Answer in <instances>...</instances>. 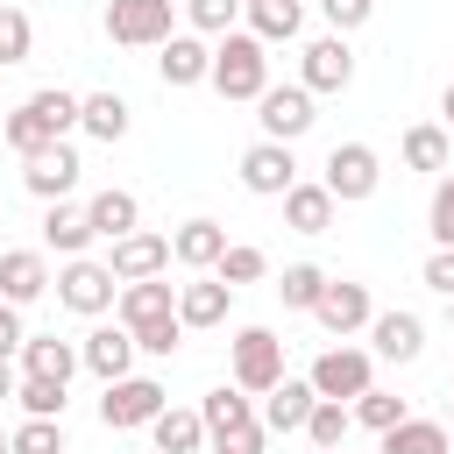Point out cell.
I'll use <instances>...</instances> for the list:
<instances>
[{
	"label": "cell",
	"instance_id": "6da1fadb",
	"mask_svg": "<svg viewBox=\"0 0 454 454\" xmlns=\"http://www.w3.org/2000/svg\"><path fill=\"white\" fill-rule=\"evenodd\" d=\"M220 99H262L270 92V50L248 35V28H234V35H220L213 43V78H206Z\"/></svg>",
	"mask_w": 454,
	"mask_h": 454
},
{
	"label": "cell",
	"instance_id": "7a4b0ae2",
	"mask_svg": "<svg viewBox=\"0 0 454 454\" xmlns=\"http://www.w3.org/2000/svg\"><path fill=\"white\" fill-rule=\"evenodd\" d=\"M227 355H234V390L270 397V390L284 383V340H277L270 326H241V333L227 340Z\"/></svg>",
	"mask_w": 454,
	"mask_h": 454
},
{
	"label": "cell",
	"instance_id": "3957f363",
	"mask_svg": "<svg viewBox=\"0 0 454 454\" xmlns=\"http://www.w3.org/2000/svg\"><path fill=\"white\" fill-rule=\"evenodd\" d=\"M177 0H106V35L121 50H163L177 28Z\"/></svg>",
	"mask_w": 454,
	"mask_h": 454
},
{
	"label": "cell",
	"instance_id": "277c9868",
	"mask_svg": "<svg viewBox=\"0 0 454 454\" xmlns=\"http://www.w3.org/2000/svg\"><path fill=\"white\" fill-rule=\"evenodd\" d=\"M319 184L333 192V206H362V199H376V184H383V156H376L369 142H333Z\"/></svg>",
	"mask_w": 454,
	"mask_h": 454
},
{
	"label": "cell",
	"instance_id": "5b68a950",
	"mask_svg": "<svg viewBox=\"0 0 454 454\" xmlns=\"http://www.w3.org/2000/svg\"><path fill=\"white\" fill-rule=\"evenodd\" d=\"M163 411H170V397H163L156 376H121V383H106V397H99V426H114V433L156 426Z\"/></svg>",
	"mask_w": 454,
	"mask_h": 454
},
{
	"label": "cell",
	"instance_id": "8992f818",
	"mask_svg": "<svg viewBox=\"0 0 454 454\" xmlns=\"http://www.w3.org/2000/svg\"><path fill=\"white\" fill-rule=\"evenodd\" d=\"M57 298H64L78 319H99V312H114V298H121V277H114L106 262H92V255H71V262L57 270Z\"/></svg>",
	"mask_w": 454,
	"mask_h": 454
},
{
	"label": "cell",
	"instance_id": "52a82bcc",
	"mask_svg": "<svg viewBox=\"0 0 454 454\" xmlns=\"http://www.w3.org/2000/svg\"><path fill=\"white\" fill-rule=\"evenodd\" d=\"M305 383H312L319 397H333V404H355L362 390H376V355H369V348H326Z\"/></svg>",
	"mask_w": 454,
	"mask_h": 454
},
{
	"label": "cell",
	"instance_id": "ba28073f",
	"mask_svg": "<svg viewBox=\"0 0 454 454\" xmlns=\"http://www.w3.org/2000/svg\"><path fill=\"white\" fill-rule=\"evenodd\" d=\"M298 184V156H291V142H248L241 149V192H255V199H284Z\"/></svg>",
	"mask_w": 454,
	"mask_h": 454
},
{
	"label": "cell",
	"instance_id": "9c48e42d",
	"mask_svg": "<svg viewBox=\"0 0 454 454\" xmlns=\"http://www.w3.org/2000/svg\"><path fill=\"white\" fill-rule=\"evenodd\" d=\"M298 85H305V92H348V85H355V50H348V35H319V43H305V57H298Z\"/></svg>",
	"mask_w": 454,
	"mask_h": 454
},
{
	"label": "cell",
	"instance_id": "30bf717a",
	"mask_svg": "<svg viewBox=\"0 0 454 454\" xmlns=\"http://www.w3.org/2000/svg\"><path fill=\"white\" fill-rule=\"evenodd\" d=\"M255 121H262V142H298L319 114H312V92L305 85H270L255 99Z\"/></svg>",
	"mask_w": 454,
	"mask_h": 454
},
{
	"label": "cell",
	"instance_id": "8fae6325",
	"mask_svg": "<svg viewBox=\"0 0 454 454\" xmlns=\"http://www.w3.org/2000/svg\"><path fill=\"white\" fill-rule=\"evenodd\" d=\"M106 270H114L121 284H149V277H163V270H170V234L135 227L128 241H114V248H106Z\"/></svg>",
	"mask_w": 454,
	"mask_h": 454
},
{
	"label": "cell",
	"instance_id": "7c38bea8",
	"mask_svg": "<svg viewBox=\"0 0 454 454\" xmlns=\"http://www.w3.org/2000/svg\"><path fill=\"white\" fill-rule=\"evenodd\" d=\"M312 319H319L333 340H348V333H362V326L376 319V298H369V284H348V277H333V284H326V298L312 305Z\"/></svg>",
	"mask_w": 454,
	"mask_h": 454
},
{
	"label": "cell",
	"instance_id": "4fadbf2b",
	"mask_svg": "<svg viewBox=\"0 0 454 454\" xmlns=\"http://www.w3.org/2000/svg\"><path fill=\"white\" fill-rule=\"evenodd\" d=\"M78 170H85V163H78V149H71V142H57V149H43V156H28V163H21V184H28L43 206H64V192L78 184Z\"/></svg>",
	"mask_w": 454,
	"mask_h": 454
},
{
	"label": "cell",
	"instance_id": "5bb4252c",
	"mask_svg": "<svg viewBox=\"0 0 454 454\" xmlns=\"http://www.w3.org/2000/svg\"><path fill=\"white\" fill-rule=\"evenodd\" d=\"M135 355H142V348H135V333H128V326H92V333L78 340V362H85L99 383H121V376L135 369Z\"/></svg>",
	"mask_w": 454,
	"mask_h": 454
},
{
	"label": "cell",
	"instance_id": "9a60e30c",
	"mask_svg": "<svg viewBox=\"0 0 454 454\" xmlns=\"http://www.w3.org/2000/svg\"><path fill=\"white\" fill-rule=\"evenodd\" d=\"M156 71H163L170 92L206 85V78H213V43H206V35H170V43L156 50Z\"/></svg>",
	"mask_w": 454,
	"mask_h": 454
},
{
	"label": "cell",
	"instance_id": "2e32d148",
	"mask_svg": "<svg viewBox=\"0 0 454 454\" xmlns=\"http://www.w3.org/2000/svg\"><path fill=\"white\" fill-rule=\"evenodd\" d=\"M50 284H57V277H50L43 248H0V298H7V305H35Z\"/></svg>",
	"mask_w": 454,
	"mask_h": 454
},
{
	"label": "cell",
	"instance_id": "e0dca14e",
	"mask_svg": "<svg viewBox=\"0 0 454 454\" xmlns=\"http://www.w3.org/2000/svg\"><path fill=\"white\" fill-rule=\"evenodd\" d=\"M419 348H426V319H419V312H376V319H369V355H383V362H419Z\"/></svg>",
	"mask_w": 454,
	"mask_h": 454
},
{
	"label": "cell",
	"instance_id": "ac0fdd59",
	"mask_svg": "<svg viewBox=\"0 0 454 454\" xmlns=\"http://www.w3.org/2000/svg\"><path fill=\"white\" fill-rule=\"evenodd\" d=\"M85 220H92V234H99V241H128V234L142 227V199H135V192H121V184H106V192H92V199H85Z\"/></svg>",
	"mask_w": 454,
	"mask_h": 454
},
{
	"label": "cell",
	"instance_id": "d6986e66",
	"mask_svg": "<svg viewBox=\"0 0 454 454\" xmlns=\"http://www.w3.org/2000/svg\"><path fill=\"white\" fill-rule=\"evenodd\" d=\"M220 255H227V227L220 220H184L177 234H170V262H184V270H220Z\"/></svg>",
	"mask_w": 454,
	"mask_h": 454
},
{
	"label": "cell",
	"instance_id": "ffe728a7",
	"mask_svg": "<svg viewBox=\"0 0 454 454\" xmlns=\"http://www.w3.org/2000/svg\"><path fill=\"white\" fill-rule=\"evenodd\" d=\"M114 312H121V326H128V333H135V326H149V319H170V312H177V284H163V277H149V284H121Z\"/></svg>",
	"mask_w": 454,
	"mask_h": 454
},
{
	"label": "cell",
	"instance_id": "44dd1931",
	"mask_svg": "<svg viewBox=\"0 0 454 454\" xmlns=\"http://www.w3.org/2000/svg\"><path fill=\"white\" fill-rule=\"evenodd\" d=\"M312 404H319V390H312L305 376H284V383L262 397V426H270V433H305Z\"/></svg>",
	"mask_w": 454,
	"mask_h": 454
},
{
	"label": "cell",
	"instance_id": "7402d4cb",
	"mask_svg": "<svg viewBox=\"0 0 454 454\" xmlns=\"http://www.w3.org/2000/svg\"><path fill=\"white\" fill-rule=\"evenodd\" d=\"M227 305H234V291L206 270V277H192V284H177V319L184 326H220L227 319Z\"/></svg>",
	"mask_w": 454,
	"mask_h": 454
},
{
	"label": "cell",
	"instance_id": "603a6c76",
	"mask_svg": "<svg viewBox=\"0 0 454 454\" xmlns=\"http://www.w3.org/2000/svg\"><path fill=\"white\" fill-rule=\"evenodd\" d=\"M284 227H291V234H326V227H333V192L298 177V184L284 192Z\"/></svg>",
	"mask_w": 454,
	"mask_h": 454
},
{
	"label": "cell",
	"instance_id": "cb8c5ba5",
	"mask_svg": "<svg viewBox=\"0 0 454 454\" xmlns=\"http://www.w3.org/2000/svg\"><path fill=\"white\" fill-rule=\"evenodd\" d=\"M397 156H404L411 170H433V177H447V170H454V149H447V128H440V121H419V128H404Z\"/></svg>",
	"mask_w": 454,
	"mask_h": 454
},
{
	"label": "cell",
	"instance_id": "d4e9b609",
	"mask_svg": "<svg viewBox=\"0 0 454 454\" xmlns=\"http://www.w3.org/2000/svg\"><path fill=\"white\" fill-rule=\"evenodd\" d=\"M92 241H99V234H92L85 206H50V213H43V248H57L64 262H71V255H85Z\"/></svg>",
	"mask_w": 454,
	"mask_h": 454
},
{
	"label": "cell",
	"instance_id": "484cf974",
	"mask_svg": "<svg viewBox=\"0 0 454 454\" xmlns=\"http://www.w3.org/2000/svg\"><path fill=\"white\" fill-rule=\"evenodd\" d=\"M71 369H78V348H71V340H57V333H28V348H21V376L71 383Z\"/></svg>",
	"mask_w": 454,
	"mask_h": 454
},
{
	"label": "cell",
	"instance_id": "4316f807",
	"mask_svg": "<svg viewBox=\"0 0 454 454\" xmlns=\"http://www.w3.org/2000/svg\"><path fill=\"white\" fill-rule=\"evenodd\" d=\"M383 454H454V433L447 419H404L383 433Z\"/></svg>",
	"mask_w": 454,
	"mask_h": 454
},
{
	"label": "cell",
	"instance_id": "83f0119b",
	"mask_svg": "<svg viewBox=\"0 0 454 454\" xmlns=\"http://www.w3.org/2000/svg\"><path fill=\"white\" fill-rule=\"evenodd\" d=\"M305 28V0H262V7H248V35L270 50V43H291Z\"/></svg>",
	"mask_w": 454,
	"mask_h": 454
},
{
	"label": "cell",
	"instance_id": "f1b7e54d",
	"mask_svg": "<svg viewBox=\"0 0 454 454\" xmlns=\"http://www.w3.org/2000/svg\"><path fill=\"white\" fill-rule=\"evenodd\" d=\"M78 128H85L92 142H121V135H128V99H121V92H85Z\"/></svg>",
	"mask_w": 454,
	"mask_h": 454
},
{
	"label": "cell",
	"instance_id": "f546056e",
	"mask_svg": "<svg viewBox=\"0 0 454 454\" xmlns=\"http://www.w3.org/2000/svg\"><path fill=\"white\" fill-rule=\"evenodd\" d=\"M149 440H156V454H199L206 447V419L199 411H163L149 426Z\"/></svg>",
	"mask_w": 454,
	"mask_h": 454
},
{
	"label": "cell",
	"instance_id": "4dcf8cb0",
	"mask_svg": "<svg viewBox=\"0 0 454 454\" xmlns=\"http://www.w3.org/2000/svg\"><path fill=\"white\" fill-rule=\"evenodd\" d=\"M326 284H333V277H326L319 262H291V270L277 277V298H284L291 312H312V305L326 298Z\"/></svg>",
	"mask_w": 454,
	"mask_h": 454
},
{
	"label": "cell",
	"instance_id": "1f68e13d",
	"mask_svg": "<svg viewBox=\"0 0 454 454\" xmlns=\"http://www.w3.org/2000/svg\"><path fill=\"white\" fill-rule=\"evenodd\" d=\"M348 426H355V404H333V397H319V404H312V419H305V440H312V454H333V447L348 440Z\"/></svg>",
	"mask_w": 454,
	"mask_h": 454
},
{
	"label": "cell",
	"instance_id": "d6a6232c",
	"mask_svg": "<svg viewBox=\"0 0 454 454\" xmlns=\"http://www.w3.org/2000/svg\"><path fill=\"white\" fill-rule=\"evenodd\" d=\"M241 14H248L241 0H184L192 35H213V43H220V35H234V21H241Z\"/></svg>",
	"mask_w": 454,
	"mask_h": 454
},
{
	"label": "cell",
	"instance_id": "836d02e7",
	"mask_svg": "<svg viewBox=\"0 0 454 454\" xmlns=\"http://www.w3.org/2000/svg\"><path fill=\"white\" fill-rule=\"evenodd\" d=\"M262 270H270V255H262L255 241H227V255H220V270H213V277H220L227 291H241V284H255Z\"/></svg>",
	"mask_w": 454,
	"mask_h": 454
},
{
	"label": "cell",
	"instance_id": "e575fe53",
	"mask_svg": "<svg viewBox=\"0 0 454 454\" xmlns=\"http://www.w3.org/2000/svg\"><path fill=\"white\" fill-rule=\"evenodd\" d=\"M411 411H404V397L397 390H362L355 397V426H369V433H390V426H404Z\"/></svg>",
	"mask_w": 454,
	"mask_h": 454
},
{
	"label": "cell",
	"instance_id": "d590c367",
	"mask_svg": "<svg viewBox=\"0 0 454 454\" xmlns=\"http://www.w3.org/2000/svg\"><path fill=\"white\" fill-rule=\"evenodd\" d=\"M14 404H21L28 419H64V383H50V376H21V383H14Z\"/></svg>",
	"mask_w": 454,
	"mask_h": 454
},
{
	"label": "cell",
	"instance_id": "8d00e7d4",
	"mask_svg": "<svg viewBox=\"0 0 454 454\" xmlns=\"http://www.w3.org/2000/svg\"><path fill=\"white\" fill-rule=\"evenodd\" d=\"M199 419H206V433H220V426H241V419H255V404H248V390H206V404H199Z\"/></svg>",
	"mask_w": 454,
	"mask_h": 454
},
{
	"label": "cell",
	"instance_id": "74e56055",
	"mask_svg": "<svg viewBox=\"0 0 454 454\" xmlns=\"http://www.w3.org/2000/svg\"><path fill=\"white\" fill-rule=\"evenodd\" d=\"M28 50H35L28 14H21L14 0H0V64H28Z\"/></svg>",
	"mask_w": 454,
	"mask_h": 454
},
{
	"label": "cell",
	"instance_id": "f35d334b",
	"mask_svg": "<svg viewBox=\"0 0 454 454\" xmlns=\"http://www.w3.org/2000/svg\"><path fill=\"white\" fill-rule=\"evenodd\" d=\"M206 447H213V454H262V447H270V426H262V419H241V426L206 433Z\"/></svg>",
	"mask_w": 454,
	"mask_h": 454
},
{
	"label": "cell",
	"instance_id": "ab89813d",
	"mask_svg": "<svg viewBox=\"0 0 454 454\" xmlns=\"http://www.w3.org/2000/svg\"><path fill=\"white\" fill-rule=\"evenodd\" d=\"M7 440L14 454H64V419H21Z\"/></svg>",
	"mask_w": 454,
	"mask_h": 454
},
{
	"label": "cell",
	"instance_id": "60d3db41",
	"mask_svg": "<svg viewBox=\"0 0 454 454\" xmlns=\"http://www.w3.org/2000/svg\"><path fill=\"white\" fill-rule=\"evenodd\" d=\"M426 234H433V248H454V170L433 184V206H426Z\"/></svg>",
	"mask_w": 454,
	"mask_h": 454
},
{
	"label": "cell",
	"instance_id": "b9f144b4",
	"mask_svg": "<svg viewBox=\"0 0 454 454\" xmlns=\"http://www.w3.org/2000/svg\"><path fill=\"white\" fill-rule=\"evenodd\" d=\"M135 348H142V355H177V348H184V319L170 312V319H149V326H135Z\"/></svg>",
	"mask_w": 454,
	"mask_h": 454
},
{
	"label": "cell",
	"instance_id": "7bdbcfd3",
	"mask_svg": "<svg viewBox=\"0 0 454 454\" xmlns=\"http://www.w3.org/2000/svg\"><path fill=\"white\" fill-rule=\"evenodd\" d=\"M319 14L333 21V35H348V28H362L376 14V0H319Z\"/></svg>",
	"mask_w": 454,
	"mask_h": 454
},
{
	"label": "cell",
	"instance_id": "ee69618b",
	"mask_svg": "<svg viewBox=\"0 0 454 454\" xmlns=\"http://www.w3.org/2000/svg\"><path fill=\"white\" fill-rule=\"evenodd\" d=\"M419 284H426V291H440V298H454V248H433V255H426V270H419Z\"/></svg>",
	"mask_w": 454,
	"mask_h": 454
},
{
	"label": "cell",
	"instance_id": "f6af8a7d",
	"mask_svg": "<svg viewBox=\"0 0 454 454\" xmlns=\"http://www.w3.org/2000/svg\"><path fill=\"white\" fill-rule=\"evenodd\" d=\"M21 348H28V326H21V305H7V298H0V362H7V355H21Z\"/></svg>",
	"mask_w": 454,
	"mask_h": 454
},
{
	"label": "cell",
	"instance_id": "bcb514c9",
	"mask_svg": "<svg viewBox=\"0 0 454 454\" xmlns=\"http://www.w3.org/2000/svg\"><path fill=\"white\" fill-rule=\"evenodd\" d=\"M7 397H14V369L0 362V404H7Z\"/></svg>",
	"mask_w": 454,
	"mask_h": 454
},
{
	"label": "cell",
	"instance_id": "7dc6e473",
	"mask_svg": "<svg viewBox=\"0 0 454 454\" xmlns=\"http://www.w3.org/2000/svg\"><path fill=\"white\" fill-rule=\"evenodd\" d=\"M440 114H447V121H454V85H447V92H440Z\"/></svg>",
	"mask_w": 454,
	"mask_h": 454
},
{
	"label": "cell",
	"instance_id": "c3c4849f",
	"mask_svg": "<svg viewBox=\"0 0 454 454\" xmlns=\"http://www.w3.org/2000/svg\"><path fill=\"white\" fill-rule=\"evenodd\" d=\"M0 454H14V440H7V433H0Z\"/></svg>",
	"mask_w": 454,
	"mask_h": 454
},
{
	"label": "cell",
	"instance_id": "681fc988",
	"mask_svg": "<svg viewBox=\"0 0 454 454\" xmlns=\"http://www.w3.org/2000/svg\"><path fill=\"white\" fill-rule=\"evenodd\" d=\"M447 433H454V404H447Z\"/></svg>",
	"mask_w": 454,
	"mask_h": 454
},
{
	"label": "cell",
	"instance_id": "f907efd6",
	"mask_svg": "<svg viewBox=\"0 0 454 454\" xmlns=\"http://www.w3.org/2000/svg\"><path fill=\"white\" fill-rule=\"evenodd\" d=\"M447 326H454V298H447Z\"/></svg>",
	"mask_w": 454,
	"mask_h": 454
},
{
	"label": "cell",
	"instance_id": "816d5d0a",
	"mask_svg": "<svg viewBox=\"0 0 454 454\" xmlns=\"http://www.w3.org/2000/svg\"><path fill=\"white\" fill-rule=\"evenodd\" d=\"M241 7H262V0H241Z\"/></svg>",
	"mask_w": 454,
	"mask_h": 454
},
{
	"label": "cell",
	"instance_id": "f5cc1de1",
	"mask_svg": "<svg viewBox=\"0 0 454 454\" xmlns=\"http://www.w3.org/2000/svg\"><path fill=\"white\" fill-rule=\"evenodd\" d=\"M0 128H7V106H0Z\"/></svg>",
	"mask_w": 454,
	"mask_h": 454
},
{
	"label": "cell",
	"instance_id": "db71d44e",
	"mask_svg": "<svg viewBox=\"0 0 454 454\" xmlns=\"http://www.w3.org/2000/svg\"><path fill=\"white\" fill-rule=\"evenodd\" d=\"M333 454H340V447H333Z\"/></svg>",
	"mask_w": 454,
	"mask_h": 454
}]
</instances>
